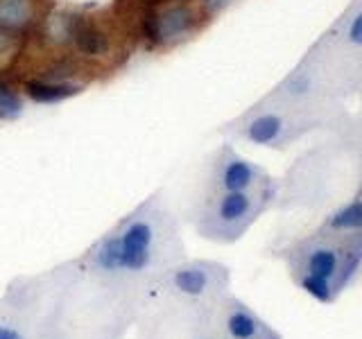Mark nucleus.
I'll list each match as a JSON object with an SVG mask.
<instances>
[{
	"instance_id": "obj_1",
	"label": "nucleus",
	"mask_w": 362,
	"mask_h": 339,
	"mask_svg": "<svg viewBox=\"0 0 362 339\" xmlns=\"http://www.w3.org/2000/svg\"><path fill=\"white\" fill-rule=\"evenodd\" d=\"M186 258L179 220L158 190L79 256L11 278L0 301L32 339H124L152 282Z\"/></svg>"
},
{
	"instance_id": "obj_2",
	"label": "nucleus",
	"mask_w": 362,
	"mask_h": 339,
	"mask_svg": "<svg viewBox=\"0 0 362 339\" xmlns=\"http://www.w3.org/2000/svg\"><path fill=\"white\" fill-rule=\"evenodd\" d=\"M231 269L218 260H181L158 276L136 319V339H199L213 333Z\"/></svg>"
},
{
	"instance_id": "obj_3",
	"label": "nucleus",
	"mask_w": 362,
	"mask_h": 339,
	"mask_svg": "<svg viewBox=\"0 0 362 339\" xmlns=\"http://www.w3.org/2000/svg\"><path fill=\"white\" fill-rule=\"evenodd\" d=\"M276 256L294 285L324 305L335 303L362 276V235L328 233L317 226Z\"/></svg>"
},
{
	"instance_id": "obj_4",
	"label": "nucleus",
	"mask_w": 362,
	"mask_h": 339,
	"mask_svg": "<svg viewBox=\"0 0 362 339\" xmlns=\"http://www.w3.org/2000/svg\"><path fill=\"white\" fill-rule=\"evenodd\" d=\"M281 181L274 186L245 192H206L190 213V222L199 237L215 244H233L279 203Z\"/></svg>"
},
{
	"instance_id": "obj_5",
	"label": "nucleus",
	"mask_w": 362,
	"mask_h": 339,
	"mask_svg": "<svg viewBox=\"0 0 362 339\" xmlns=\"http://www.w3.org/2000/svg\"><path fill=\"white\" fill-rule=\"evenodd\" d=\"M326 127L333 129V122L315 116V113L294 111L260 97L256 105L243 111L238 118L226 122L222 131L249 145L267 147V150H286L305 136Z\"/></svg>"
},
{
	"instance_id": "obj_6",
	"label": "nucleus",
	"mask_w": 362,
	"mask_h": 339,
	"mask_svg": "<svg viewBox=\"0 0 362 339\" xmlns=\"http://www.w3.org/2000/svg\"><path fill=\"white\" fill-rule=\"evenodd\" d=\"M276 179L265 167L240 156L226 143L213 154L206 174V192H245L274 186Z\"/></svg>"
},
{
	"instance_id": "obj_7",
	"label": "nucleus",
	"mask_w": 362,
	"mask_h": 339,
	"mask_svg": "<svg viewBox=\"0 0 362 339\" xmlns=\"http://www.w3.org/2000/svg\"><path fill=\"white\" fill-rule=\"evenodd\" d=\"M213 333L226 335L231 339H286L252 305L238 299L233 292L222 299L213 321Z\"/></svg>"
},
{
	"instance_id": "obj_8",
	"label": "nucleus",
	"mask_w": 362,
	"mask_h": 339,
	"mask_svg": "<svg viewBox=\"0 0 362 339\" xmlns=\"http://www.w3.org/2000/svg\"><path fill=\"white\" fill-rule=\"evenodd\" d=\"M195 25V16L186 5H173L163 9L156 18V37L161 43H177L186 39Z\"/></svg>"
},
{
	"instance_id": "obj_9",
	"label": "nucleus",
	"mask_w": 362,
	"mask_h": 339,
	"mask_svg": "<svg viewBox=\"0 0 362 339\" xmlns=\"http://www.w3.org/2000/svg\"><path fill=\"white\" fill-rule=\"evenodd\" d=\"M333 129L337 131V145H342L344 152H349L356 158L358 170H360L356 195H362V127L354 120V116H344Z\"/></svg>"
},
{
	"instance_id": "obj_10",
	"label": "nucleus",
	"mask_w": 362,
	"mask_h": 339,
	"mask_svg": "<svg viewBox=\"0 0 362 339\" xmlns=\"http://www.w3.org/2000/svg\"><path fill=\"white\" fill-rule=\"evenodd\" d=\"M32 18L30 0H0V25L21 28Z\"/></svg>"
},
{
	"instance_id": "obj_11",
	"label": "nucleus",
	"mask_w": 362,
	"mask_h": 339,
	"mask_svg": "<svg viewBox=\"0 0 362 339\" xmlns=\"http://www.w3.org/2000/svg\"><path fill=\"white\" fill-rule=\"evenodd\" d=\"M82 86L75 84H28V93L37 102H59L77 95Z\"/></svg>"
},
{
	"instance_id": "obj_12",
	"label": "nucleus",
	"mask_w": 362,
	"mask_h": 339,
	"mask_svg": "<svg viewBox=\"0 0 362 339\" xmlns=\"http://www.w3.org/2000/svg\"><path fill=\"white\" fill-rule=\"evenodd\" d=\"M23 116V100L11 88L0 84V120H18Z\"/></svg>"
},
{
	"instance_id": "obj_13",
	"label": "nucleus",
	"mask_w": 362,
	"mask_h": 339,
	"mask_svg": "<svg viewBox=\"0 0 362 339\" xmlns=\"http://www.w3.org/2000/svg\"><path fill=\"white\" fill-rule=\"evenodd\" d=\"M0 339H32L25 328L14 319V314L5 308L3 301H0Z\"/></svg>"
},
{
	"instance_id": "obj_14",
	"label": "nucleus",
	"mask_w": 362,
	"mask_h": 339,
	"mask_svg": "<svg viewBox=\"0 0 362 339\" xmlns=\"http://www.w3.org/2000/svg\"><path fill=\"white\" fill-rule=\"evenodd\" d=\"M238 0H206V9L211 11V14H220V11L229 9Z\"/></svg>"
},
{
	"instance_id": "obj_15",
	"label": "nucleus",
	"mask_w": 362,
	"mask_h": 339,
	"mask_svg": "<svg viewBox=\"0 0 362 339\" xmlns=\"http://www.w3.org/2000/svg\"><path fill=\"white\" fill-rule=\"evenodd\" d=\"M9 50H11V39L5 32H0V56H5Z\"/></svg>"
},
{
	"instance_id": "obj_16",
	"label": "nucleus",
	"mask_w": 362,
	"mask_h": 339,
	"mask_svg": "<svg viewBox=\"0 0 362 339\" xmlns=\"http://www.w3.org/2000/svg\"><path fill=\"white\" fill-rule=\"evenodd\" d=\"M199 339H231V337H226V335H220V333H211V335H204Z\"/></svg>"
},
{
	"instance_id": "obj_17",
	"label": "nucleus",
	"mask_w": 362,
	"mask_h": 339,
	"mask_svg": "<svg viewBox=\"0 0 362 339\" xmlns=\"http://www.w3.org/2000/svg\"><path fill=\"white\" fill-rule=\"evenodd\" d=\"M354 120L360 124V127H362V105H360V111H358V116H354Z\"/></svg>"
},
{
	"instance_id": "obj_18",
	"label": "nucleus",
	"mask_w": 362,
	"mask_h": 339,
	"mask_svg": "<svg viewBox=\"0 0 362 339\" xmlns=\"http://www.w3.org/2000/svg\"><path fill=\"white\" fill-rule=\"evenodd\" d=\"M73 3H88V0H73ZM98 3H100V0H98Z\"/></svg>"
},
{
	"instance_id": "obj_19",
	"label": "nucleus",
	"mask_w": 362,
	"mask_h": 339,
	"mask_svg": "<svg viewBox=\"0 0 362 339\" xmlns=\"http://www.w3.org/2000/svg\"><path fill=\"white\" fill-rule=\"evenodd\" d=\"M358 97H360V105H362V90H360V93H358Z\"/></svg>"
}]
</instances>
